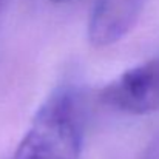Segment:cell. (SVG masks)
I'll return each instance as SVG.
<instances>
[{
  "instance_id": "1",
  "label": "cell",
  "mask_w": 159,
  "mask_h": 159,
  "mask_svg": "<svg viewBox=\"0 0 159 159\" xmlns=\"http://www.w3.org/2000/svg\"><path fill=\"white\" fill-rule=\"evenodd\" d=\"M82 107L74 87H59L37 110L11 159H79Z\"/></svg>"
},
{
  "instance_id": "2",
  "label": "cell",
  "mask_w": 159,
  "mask_h": 159,
  "mask_svg": "<svg viewBox=\"0 0 159 159\" xmlns=\"http://www.w3.org/2000/svg\"><path fill=\"white\" fill-rule=\"evenodd\" d=\"M99 99L127 114H152L159 111V56L139 63L105 85Z\"/></svg>"
},
{
  "instance_id": "3",
  "label": "cell",
  "mask_w": 159,
  "mask_h": 159,
  "mask_svg": "<svg viewBox=\"0 0 159 159\" xmlns=\"http://www.w3.org/2000/svg\"><path fill=\"white\" fill-rule=\"evenodd\" d=\"M147 0H98L88 22V37L94 47L120 40L139 19Z\"/></svg>"
},
{
  "instance_id": "4",
  "label": "cell",
  "mask_w": 159,
  "mask_h": 159,
  "mask_svg": "<svg viewBox=\"0 0 159 159\" xmlns=\"http://www.w3.org/2000/svg\"><path fill=\"white\" fill-rule=\"evenodd\" d=\"M54 2H65V0H54Z\"/></svg>"
}]
</instances>
